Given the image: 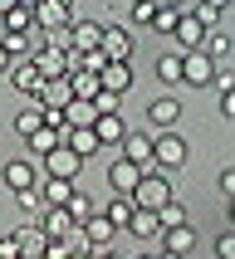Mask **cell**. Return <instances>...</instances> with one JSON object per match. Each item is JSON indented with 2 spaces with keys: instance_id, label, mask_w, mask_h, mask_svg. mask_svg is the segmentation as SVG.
<instances>
[{
  "instance_id": "1",
  "label": "cell",
  "mask_w": 235,
  "mask_h": 259,
  "mask_svg": "<svg viewBox=\"0 0 235 259\" xmlns=\"http://www.w3.org/2000/svg\"><path fill=\"white\" fill-rule=\"evenodd\" d=\"M167 201H176L172 196V171L152 161V166L142 171V181L132 186V205H137V210H162Z\"/></svg>"
},
{
  "instance_id": "2",
  "label": "cell",
  "mask_w": 235,
  "mask_h": 259,
  "mask_svg": "<svg viewBox=\"0 0 235 259\" xmlns=\"http://www.w3.org/2000/svg\"><path fill=\"white\" fill-rule=\"evenodd\" d=\"M216 59L206 54V49H186L181 54V83H191V88H206V83H216Z\"/></svg>"
},
{
  "instance_id": "3",
  "label": "cell",
  "mask_w": 235,
  "mask_h": 259,
  "mask_svg": "<svg viewBox=\"0 0 235 259\" xmlns=\"http://www.w3.org/2000/svg\"><path fill=\"white\" fill-rule=\"evenodd\" d=\"M186 157H191V147H186V137H181L176 127L157 132V166L176 171V166H186Z\"/></svg>"
},
{
  "instance_id": "4",
  "label": "cell",
  "mask_w": 235,
  "mask_h": 259,
  "mask_svg": "<svg viewBox=\"0 0 235 259\" xmlns=\"http://www.w3.org/2000/svg\"><path fill=\"white\" fill-rule=\"evenodd\" d=\"M44 171L49 176H59V181H79V171H84V157L73 152V147H64L59 142L49 157H44Z\"/></svg>"
},
{
  "instance_id": "5",
  "label": "cell",
  "mask_w": 235,
  "mask_h": 259,
  "mask_svg": "<svg viewBox=\"0 0 235 259\" xmlns=\"http://www.w3.org/2000/svg\"><path fill=\"white\" fill-rule=\"evenodd\" d=\"M142 181V166L137 161H128L123 152H118L113 161H108V186H113V196H132V186Z\"/></svg>"
},
{
  "instance_id": "6",
  "label": "cell",
  "mask_w": 235,
  "mask_h": 259,
  "mask_svg": "<svg viewBox=\"0 0 235 259\" xmlns=\"http://www.w3.org/2000/svg\"><path fill=\"white\" fill-rule=\"evenodd\" d=\"M103 54H108V64H128L132 59V34H128L123 20L118 25H103Z\"/></svg>"
},
{
  "instance_id": "7",
  "label": "cell",
  "mask_w": 235,
  "mask_h": 259,
  "mask_svg": "<svg viewBox=\"0 0 235 259\" xmlns=\"http://www.w3.org/2000/svg\"><path fill=\"white\" fill-rule=\"evenodd\" d=\"M15 245H20V259H44L49 254V235L40 230V220H25L15 230Z\"/></svg>"
},
{
  "instance_id": "8",
  "label": "cell",
  "mask_w": 235,
  "mask_h": 259,
  "mask_svg": "<svg viewBox=\"0 0 235 259\" xmlns=\"http://www.w3.org/2000/svg\"><path fill=\"white\" fill-rule=\"evenodd\" d=\"M10 83L25 93V98H40L44 93V73H40V64L34 59H15V69H10Z\"/></svg>"
},
{
  "instance_id": "9",
  "label": "cell",
  "mask_w": 235,
  "mask_h": 259,
  "mask_svg": "<svg viewBox=\"0 0 235 259\" xmlns=\"http://www.w3.org/2000/svg\"><path fill=\"white\" fill-rule=\"evenodd\" d=\"M123 157L128 161H137V166H152L157 161V132H128V142H123Z\"/></svg>"
},
{
  "instance_id": "10",
  "label": "cell",
  "mask_w": 235,
  "mask_h": 259,
  "mask_svg": "<svg viewBox=\"0 0 235 259\" xmlns=\"http://www.w3.org/2000/svg\"><path fill=\"white\" fill-rule=\"evenodd\" d=\"M93 132H98V142L103 147H118L123 152V142H128V122H123V113H98V122H93Z\"/></svg>"
},
{
  "instance_id": "11",
  "label": "cell",
  "mask_w": 235,
  "mask_h": 259,
  "mask_svg": "<svg viewBox=\"0 0 235 259\" xmlns=\"http://www.w3.org/2000/svg\"><path fill=\"white\" fill-rule=\"evenodd\" d=\"M176 117H181V103H176L172 93H162V98H152V103H147V122H152L157 132L176 127Z\"/></svg>"
},
{
  "instance_id": "12",
  "label": "cell",
  "mask_w": 235,
  "mask_h": 259,
  "mask_svg": "<svg viewBox=\"0 0 235 259\" xmlns=\"http://www.w3.org/2000/svg\"><path fill=\"white\" fill-rule=\"evenodd\" d=\"M84 235H88V245H93V254H98V249H113L118 225H113V220H108V215L98 210V215H88V220H84Z\"/></svg>"
},
{
  "instance_id": "13",
  "label": "cell",
  "mask_w": 235,
  "mask_h": 259,
  "mask_svg": "<svg viewBox=\"0 0 235 259\" xmlns=\"http://www.w3.org/2000/svg\"><path fill=\"white\" fill-rule=\"evenodd\" d=\"M5 186L15 191V196H20V191H29V186H40V171H34V166H29L25 157H15V161H5Z\"/></svg>"
},
{
  "instance_id": "14",
  "label": "cell",
  "mask_w": 235,
  "mask_h": 259,
  "mask_svg": "<svg viewBox=\"0 0 235 259\" xmlns=\"http://www.w3.org/2000/svg\"><path fill=\"white\" fill-rule=\"evenodd\" d=\"M69 34H73V49H103V25L98 20H84V15H79V20H69Z\"/></svg>"
},
{
  "instance_id": "15",
  "label": "cell",
  "mask_w": 235,
  "mask_h": 259,
  "mask_svg": "<svg viewBox=\"0 0 235 259\" xmlns=\"http://www.w3.org/2000/svg\"><path fill=\"white\" fill-rule=\"evenodd\" d=\"M59 142H64V147H73V152H79V157H93V152H98V132H93V127H64V132H59Z\"/></svg>"
},
{
  "instance_id": "16",
  "label": "cell",
  "mask_w": 235,
  "mask_h": 259,
  "mask_svg": "<svg viewBox=\"0 0 235 259\" xmlns=\"http://www.w3.org/2000/svg\"><path fill=\"white\" fill-rule=\"evenodd\" d=\"M69 20H73V5H64V0H44L34 10V25L40 29H64Z\"/></svg>"
},
{
  "instance_id": "17",
  "label": "cell",
  "mask_w": 235,
  "mask_h": 259,
  "mask_svg": "<svg viewBox=\"0 0 235 259\" xmlns=\"http://www.w3.org/2000/svg\"><path fill=\"white\" fill-rule=\"evenodd\" d=\"M34 64H40V73H44V83H49V78H69V59L59 54V49H34Z\"/></svg>"
},
{
  "instance_id": "18",
  "label": "cell",
  "mask_w": 235,
  "mask_h": 259,
  "mask_svg": "<svg viewBox=\"0 0 235 259\" xmlns=\"http://www.w3.org/2000/svg\"><path fill=\"white\" fill-rule=\"evenodd\" d=\"M40 230L49 235V240H64V235L73 230V215H69V210H64V205H49V210H44V215H40Z\"/></svg>"
},
{
  "instance_id": "19",
  "label": "cell",
  "mask_w": 235,
  "mask_h": 259,
  "mask_svg": "<svg viewBox=\"0 0 235 259\" xmlns=\"http://www.w3.org/2000/svg\"><path fill=\"white\" fill-rule=\"evenodd\" d=\"M69 88H73V98L93 103V98H98V93H103V78H98V73H93V69H73V73H69Z\"/></svg>"
},
{
  "instance_id": "20",
  "label": "cell",
  "mask_w": 235,
  "mask_h": 259,
  "mask_svg": "<svg viewBox=\"0 0 235 259\" xmlns=\"http://www.w3.org/2000/svg\"><path fill=\"white\" fill-rule=\"evenodd\" d=\"M206 34H211L206 25H196L191 15H181V25H176V34H172V39L181 44V54H186V49H201V44H206Z\"/></svg>"
},
{
  "instance_id": "21",
  "label": "cell",
  "mask_w": 235,
  "mask_h": 259,
  "mask_svg": "<svg viewBox=\"0 0 235 259\" xmlns=\"http://www.w3.org/2000/svg\"><path fill=\"white\" fill-rule=\"evenodd\" d=\"M34 103H40V108H69V103H73L69 78H49V83H44V93H40Z\"/></svg>"
},
{
  "instance_id": "22",
  "label": "cell",
  "mask_w": 235,
  "mask_h": 259,
  "mask_svg": "<svg viewBox=\"0 0 235 259\" xmlns=\"http://www.w3.org/2000/svg\"><path fill=\"white\" fill-rule=\"evenodd\" d=\"M44 191V205H69L73 201V191H79V181H59V176H44L40 181Z\"/></svg>"
},
{
  "instance_id": "23",
  "label": "cell",
  "mask_w": 235,
  "mask_h": 259,
  "mask_svg": "<svg viewBox=\"0 0 235 259\" xmlns=\"http://www.w3.org/2000/svg\"><path fill=\"white\" fill-rule=\"evenodd\" d=\"M40 127H44V108H40V103H29V108H20V113H15V132H20L25 142H29Z\"/></svg>"
},
{
  "instance_id": "24",
  "label": "cell",
  "mask_w": 235,
  "mask_h": 259,
  "mask_svg": "<svg viewBox=\"0 0 235 259\" xmlns=\"http://www.w3.org/2000/svg\"><path fill=\"white\" fill-rule=\"evenodd\" d=\"M98 78H103V88H108V93H118V98L132 88V69H128V64H108Z\"/></svg>"
},
{
  "instance_id": "25",
  "label": "cell",
  "mask_w": 235,
  "mask_h": 259,
  "mask_svg": "<svg viewBox=\"0 0 235 259\" xmlns=\"http://www.w3.org/2000/svg\"><path fill=\"white\" fill-rule=\"evenodd\" d=\"M34 29V10H25V5H15L5 20H0V34H29Z\"/></svg>"
},
{
  "instance_id": "26",
  "label": "cell",
  "mask_w": 235,
  "mask_h": 259,
  "mask_svg": "<svg viewBox=\"0 0 235 259\" xmlns=\"http://www.w3.org/2000/svg\"><path fill=\"white\" fill-rule=\"evenodd\" d=\"M103 215L113 220L118 230H128V225H132V215H137V205H132V196H113V201H108V210H103Z\"/></svg>"
},
{
  "instance_id": "27",
  "label": "cell",
  "mask_w": 235,
  "mask_h": 259,
  "mask_svg": "<svg viewBox=\"0 0 235 259\" xmlns=\"http://www.w3.org/2000/svg\"><path fill=\"white\" fill-rule=\"evenodd\" d=\"M162 240H167V249H172V254H186V249H196V225H176V230H162Z\"/></svg>"
},
{
  "instance_id": "28",
  "label": "cell",
  "mask_w": 235,
  "mask_h": 259,
  "mask_svg": "<svg viewBox=\"0 0 235 259\" xmlns=\"http://www.w3.org/2000/svg\"><path fill=\"white\" fill-rule=\"evenodd\" d=\"M64 117H69V127H93V122H98V108L84 103V98H73L69 108H64Z\"/></svg>"
},
{
  "instance_id": "29",
  "label": "cell",
  "mask_w": 235,
  "mask_h": 259,
  "mask_svg": "<svg viewBox=\"0 0 235 259\" xmlns=\"http://www.w3.org/2000/svg\"><path fill=\"white\" fill-rule=\"evenodd\" d=\"M128 230L137 235V240H152V235H162V220H157V210H137Z\"/></svg>"
},
{
  "instance_id": "30",
  "label": "cell",
  "mask_w": 235,
  "mask_h": 259,
  "mask_svg": "<svg viewBox=\"0 0 235 259\" xmlns=\"http://www.w3.org/2000/svg\"><path fill=\"white\" fill-rule=\"evenodd\" d=\"M15 201H20V210H25L29 220H40L44 210H49V205H44V191H40V186H29V191H20V196H15Z\"/></svg>"
},
{
  "instance_id": "31",
  "label": "cell",
  "mask_w": 235,
  "mask_h": 259,
  "mask_svg": "<svg viewBox=\"0 0 235 259\" xmlns=\"http://www.w3.org/2000/svg\"><path fill=\"white\" fill-rule=\"evenodd\" d=\"M0 44H5L10 59H29L34 54V34H0Z\"/></svg>"
},
{
  "instance_id": "32",
  "label": "cell",
  "mask_w": 235,
  "mask_h": 259,
  "mask_svg": "<svg viewBox=\"0 0 235 259\" xmlns=\"http://www.w3.org/2000/svg\"><path fill=\"white\" fill-rule=\"evenodd\" d=\"M157 220H162V230H176V225H191V220H186V205H181V201H167V205L157 210Z\"/></svg>"
},
{
  "instance_id": "33",
  "label": "cell",
  "mask_w": 235,
  "mask_h": 259,
  "mask_svg": "<svg viewBox=\"0 0 235 259\" xmlns=\"http://www.w3.org/2000/svg\"><path fill=\"white\" fill-rule=\"evenodd\" d=\"M54 147H59V132L54 127H40L34 137H29V152H34V157H49Z\"/></svg>"
},
{
  "instance_id": "34",
  "label": "cell",
  "mask_w": 235,
  "mask_h": 259,
  "mask_svg": "<svg viewBox=\"0 0 235 259\" xmlns=\"http://www.w3.org/2000/svg\"><path fill=\"white\" fill-rule=\"evenodd\" d=\"M157 78L162 83H181V54H162L157 59Z\"/></svg>"
},
{
  "instance_id": "35",
  "label": "cell",
  "mask_w": 235,
  "mask_h": 259,
  "mask_svg": "<svg viewBox=\"0 0 235 259\" xmlns=\"http://www.w3.org/2000/svg\"><path fill=\"white\" fill-rule=\"evenodd\" d=\"M176 25H181L176 5H157V20H152V29H157V34H176Z\"/></svg>"
},
{
  "instance_id": "36",
  "label": "cell",
  "mask_w": 235,
  "mask_h": 259,
  "mask_svg": "<svg viewBox=\"0 0 235 259\" xmlns=\"http://www.w3.org/2000/svg\"><path fill=\"white\" fill-rule=\"evenodd\" d=\"M64 249H69V259H79V254H93V245H88L84 225H73V230L64 235Z\"/></svg>"
},
{
  "instance_id": "37",
  "label": "cell",
  "mask_w": 235,
  "mask_h": 259,
  "mask_svg": "<svg viewBox=\"0 0 235 259\" xmlns=\"http://www.w3.org/2000/svg\"><path fill=\"white\" fill-rule=\"evenodd\" d=\"M64 210H69V215H73V225H84V220H88V215H98V210H93V201H88L84 191H73V201H69V205H64Z\"/></svg>"
},
{
  "instance_id": "38",
  "label": "cell",
  "mask_w": 235,
  "mask_h": 259,
  "mask_svg": "<svg viewBox=\"0 0 235 259\" xmlns=\"http://www.w3.org/2000/svg\"><path fill=\"white\" fill-rule=\"evenodd\" d=\"M201 49H206V54H211V59H216V64H220V59L230 54V39H225L220 29H211V34H206V44H201Z\"/></svg>"
},
{
  "instance_id": "39",
  "label": "cell",
  "mask_w": 235,
  "mask_h": 259,
  "mask_svg": "<svg viewBox=\"0 0 235 259\" xmlns=\"http://www.w3.org/2000/svg\"><path fill=\"white\" fill-rule=\"evenodd\" d=\"M128 15H132V25H152L157 20V0H137V5H128Z\"/></svg>"
},
{
  "instance_id": "40",
  "label": "cell",
  "mask_w": 235,
  "mask_h": 259,
  "mask_svg": "<svg viewBox=\"0 0 235 259\" xmlns=\"http://www.w3.org/2000/svg\"><path fill=\"white\" fill-rule=\"evenodd\" d=\"M191 20H196V25H206V29H216V20H220V10H216V5H206V0H201V5H196V10H191Z\"/></svg>"
},
{
  "instance_id": "41",
  "label": "cell",
  "mask_w": 235,
  "mask_h": 259,
  "mask_svg": "<svg viewBox=\"0 0 235 259\" xmlns=\"http://www.w3.org/2000/svg\"><path fill=\"white\" fill-rule=\"evenodd\" d=\"M216 259H235V230H220L216 235Z\"/></svg>"
},
{
  "instance_id": "42",
  "label": "cell",
  "mask_w": 235,
  "mask_h": 259,
  "mask_svg": "<svg viewBox=\"0 0 235 259\" xmlns=\"http://www.w3.org/2000/svg\"><path fill=\"white\" fill-rule=\"evenodd\" d=\"M93 108H98V113H123V103H118V93H108V88H103L98 98H93Z\"/></svg>"
},
{
  "instance_id": "43",
  "label": "cell",
  "mask_w": 235,
  "mask_h": 259,
  "mask_svg": "<svg viewBox=\"0 0 235 259\" xmlns=\"http://www.w3.org/2000/svg\"><path fill=\"white\" fill-rule=\"evenodd\" d=\"M216 93H220V98H230V93H235V73L230 69H216Z\"/></svg>"
},
{
  "instance_id": "44",
  "label": "cell",
  "mask_w": 235,
  "mask_h": 259,
  "mask_svg": "<svg viewBox=\"0 0 235 259\" xmlns=\"http://www.w3.org/2000/svg\"><path fill=\"white\" fill-rule=\"evenodd\" d=\"M220 191H225V196H235V166H225V171H220Z\"/></svg>"
},
{
  "instance_id": "45",
  "label": "cell",
  "mask_w": 235,
  "mask_h": 259,
  "mask_svg": "<svg viewBox=\"0 0 235 259\" xmlns=\"http://www.w3.org/2000/svg\"><path fill=\"white\" fill-rule=\"evenodd\" d=\"M10 69H15V59L5 54V44H0V73H10Z\"/></svg>"
},
{
  "instance_id": "46",
  "label": "cell",
  "mask_w": 235,
  "mask_h": 259,
  "mask_svg": "<svg viewBox=\"0 0 235 259\" xmlns=\"http://www.w3.org/2000/svg\"><path fill=\"white\" fill-rule=\"evenodd\" d=\"M93 259H128V254H118V249H98Z\"/></svg>"
},
{
  "instance_id": "47",
  "label": "cell",
  "mask_w": 235,
  "mask_h": 259,
  "mask_svg": "<svg viewBox=\"0 0 235 259\" xmlns=\"http://www.w3.org/2000/svg\"><path fill=\"white\" fill-rule=\"evenodd\" d=\"M15 5H20V0H0V20H5V15H10Z\"/></svg>"
},
{
  "instance_id": "48",
  "label": "cell",
  "mask_w": 235,
  "mask_h": 259,
  "mask_svg": "<svg viewBox=\"0 0 235 259\" xmlns=\"http://www.w3.org/2000/svg\"><path fill=\"white\" fill-rule=\"evenodd\" d=\"M20 5H25V10H40V5H44V0H20Z\"/></svg>"
},
{
  "instance_id": "49",
  "label": "cell",
  "mask_w": 235,
  "mask_h": 259,
  "mask_svg": "<svg viewBox=\"0 0 235 259\" xmlns=\"http://www.w3.org/2000/svg\"><path fill=\"white\" fill-rule=\"evenodd\" d=\"M206 5H216V10H225V5H230V0H206Z\"/></svg>"
},
{
  "instance_id": "50",
  "label": "cell",
  "mask_w": 235,
  "mask_h": 259,
  "mask_svg": "<svg viewBox=\"0 0 235 259\" xmlns=\"http://www.w3.org/2000/svg\"><path fill=\"white\" fill-rule=\"evenodd\" d=\"M157 259H181V254H172V249H162V254H157Z\"/></svg>"
},
{
  "instance_id": "51",
  "label": "cell",
  "mask_w": 235,
  "mask_h": 259,
  "mask_svg": "<svg viewBox=\"0 0 235 259\" xmlns=\"http://www.w3.org/2000/svg\"><path fill=\"white\" fill-rule=\"evenodd\" d=\"M230 225H235V196H230Z\"/></svg>"
},
{
  "instance_id": "52",
  "label": "cell",
  "mask_w": 235,
  "mask_h": 259,
  "mask_svg": "<svg viewBox=\"0 0 235 259\" xmlns=\"http://www.w3.org/2000/svg\"><path fill=\"white\" fill-rule=\"evenodd\" d=\"M157 5H181V0H157Z\"/></svg>"
},
{
  "instance_id": "53",
  "label": "cell",
  "mask_w": 235,
  "mask_h": 259,
  "mask_svg": "<svg viewBox=\"0 0 235 259\" xmlns=\"http://www.w3.org/2000/svg\"><path fill=\"white\" fill-rule=\"evenodd\" d=\"M137 259H157V254H137Z\"/></svg>"
},
{
  "instance_id": "54",
  "label": "cell",
  "mask_w": 235,
  "mask_h": 259,
  "mask_svg": "<svg viewBox=\"0 0 235 259\" xmlns=\"http://www.w3.org/2000/svg\"><path fill=\"white\" fill-rule=\"evenodd\" d=\"M79 259H93V254H79Z\"/></svg>"
},
{
  "instance_id": "55",
  "label": "cell",
  "mask_w": 235,
  "mask_h": 259,
  "mask_svg": "<svg viewBox=\"0 0 235 259\" xmlns=\"http://www.w3.org/2000/svg\"><path fill=\"white\" fill-rule=\"evenodd\" d=\"M64 5H73V0H64Z\"/></svg>"
},
{
  "instance_id": "56",
  "label": "cell",
  "mask_w": 235,
  "mask_h": 259,
  "mask_svg": "<svg viewBox=\"0 0 235 259\" xmlns=\"http://www.w3.org/2000/svg\"><path fill=\"white\" fill-rule=\"evenodd\" d=\"M132 5H137V0H132Z\"/></svg>"
}]
</instances>
